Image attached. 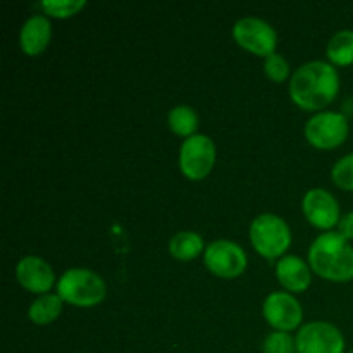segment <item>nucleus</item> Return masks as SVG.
Here are the masks:
<instances>
[{"instance_id": "obj_16", "label": "nucleus", "mask_w": 353, "mask_h": 353, "mask_svg": "<svg viewBox=\"0 0 353 353\" xmlns=\"http://www.w3.org/2000/svg\"><path fill=\"white\" fill-rule=\"evenodd\" d=\"M62 302L64 300L54 293L41 295L40 299L34 300L28 309V317L34 324H50L59 317L62 310Z\"/></svg>"}, {"instance_id": "obj_6", "label": "nucleus", "mask_w": 353, "mask_h": 353, "mask_svg": "<svg viewBox=\"0 0 353 353\" xmlns=\"http://www.w3.org/2000/svg\"><path fill=\"white\" fill-rule=\"evenodd\" d=\"M347 137L348 121L340 112H317L305 124V138L321 150L340 147Z\"/></svg>"}, {"instance_id": "obj_17", "label": "nucleus", "mask_w": 353, "mask_h": 353, "mask_svg": "<svg viewBox=\"0 0 353 353\" xmlns=\"http://www.w3.org/2000/svg\"><path fill=\"white\" fill-rule=\"evenodd\" d=\"M326 54L330 61L336 65L353 64V31H338L327 41Z\"/></svg>"}, {"instance_id": "obj_4", "label": "nucleus", "mask_w": 353, "mask_h": 353, "mask_svg": "<svg viewBox=\"0 0 353 353\" xmlns=\"http://www.w3.org/2000/svg\"><path fill=\"white\" fill-rule=\"evenodd\" d=\"M250 240L255 250L268 259L285 254L292 243V233L285 221L274 214L255 217L250 226Z\"/></svg>"}, {"instance_id": "obj_3", "label": "nucleus", "mask_w": 353, "mask_h": 353, "mask_svg": "<svg viewBox=\"0 0 353 353\" xmlns=\"http://www.w3.org/2000/svg\"><path fill=\"white\" fill-rule=\"evenodd\" d=\"M105 293L103 279L90 269H69L57 283V295L74 307L99 305Z\"/></svg>"}, {"instance_id": "obj_10", "label": "nucleus", "mask_w": 353, "mask_h": 353, "mask_svg": "<svg viewBox=\"0 0 353 353\" xmlns=\"http://www.w3.org/2000/svg\"><path fill=\"white\" fill-rule=\"evenodd\" d=\"M265 321L278 331H292L296 330L302 323L303 310L302 305L295 296L285 292H274L265 299L262 305Z\"/></svg>"}, {"instance_id": "obj_12", "label": "nucleus", "mask_w": 353, "mask_h": 353, "mask_svg": "<svg viewBox=\"0 0 353 353\" xmlns=\"http://www.w3.org/2000/svg\"><path fill=\"white\" fill-rule=\"evenodd\" d=\"M16 278L23 288L45 295L55 283V274L50 265L37 255H28L17 262Z\"/></svg>"}, {"instance_id": "obj_19", "label": "nucleus", "mask_w": 353, "mask_h": 353, "mask_svg": "<svg viewBox=\"0 0 353 353\" xmlns=\"http://www.w3.org/2000/svg\"><path fill=\"white\" fill-rule=\"evenodd\" d=\"M86 6L85 0H45L40 2L41 10L54 17H71Z\"/></svg>"}, {"instance_id": "obj_5", "label": "nucleus", "mask_w": 353, "mask_h": 353, "mask_svg": "<svg viewBox=\"0 0 353 353\" xmlns=\"http://www.w3.org/2000/svg\"><path fill=\"white\" fill-rule=\"evenodd\" d=\"M216 162V145L205 134H193L186 138L179 150V168L186 178L203 179Z\"/></svg>"}, {"instance_id": "obj_8", "label": "nucleus", "mask_w": 353, "mask_h": 353, "mask_svg": "<svg viewBox=\"0 0 353 353\" xmlns=\"http://www.w3.org/2000/svg\"><path fill=\"white\" fill-rule=\"evenodd\" d=\"M295 341L299 353H345L343 334L330 323L303 324Z\"/></svg>"}, {"instance_id": "obj_22", "label": "nucleus", "mask_w": 353, "mask_h": 353, "mask_svg": "<svg viewBox=\"0 0 353 353\" xmlns=\"http://www.w3.org/2000/svg\"><path fill=\"white\" fill-rule=\"evenodd\" d=\"M264 71L272 81L283 83L290 74V65L286 59L279 54H271L265 57L264 62Z\"/></svg>"}, {"instance_id": "obj_11", "label": "nucleus", "mask_w": 353, "mask_h": 353, "mask_svg": "<svg viewBox=\"0 0 353 353\" xmlns=\"http://www.w3.org/2000/svg\"><path fill=\"white\" fill-rule=\"evenodd\" d=\"M302 209L307 221L321 230H331L341 219L336 199L323 188L309 190L303 196Z\"/></svg>"}, {"instance_id": "obj_1", "label": "nucleus", "mask_w": 353, "mask_h": 353, "mask_svg": "<svg viewBox=\"0 0 353 353\" xmlns=\"http://www.w3.org/2000/svg\"><path fill=\"white\" fill-rule=\"evenodd\" d=\"M340 92L336 69L324 61H312L300 65L290 81L293 102L307 110H319L330 105Z\"/></svg>"}, {"instance_id": "obj_24", "label": "nucleus", "mask_w": 353, "mask_h": 353, "mask_svg": "<svg viewBox=\"0 0 353 353\" xmlns=\"http://www.w3.org/2000/svg\"><path fill=\"white\" fill-rule=\"evenodd\" d=\"M348 353H353V352H348Z\"/></svg>"}, {"instance_id": "obj_18", "label": "nucleus", "mask_w": 353, "mask_h": 353, "mask_svg": "<svg viewBox=\"0 0 353 353\" xmlns=\"http://www.w3.org/2000/svg\"><path fill=\"white\" fill-rule=\"evenodd\" d=\"M168 123L172 133H176L178 137L190 138L195 134L196 126H199V117L190 105H176L169 112Z\"/></svg>"}, {"instance_id": "obj_2", "label": "nucleus", "mask_w": 353, "mask_h": 353, "mask_svg": "<svg viewBox=\"0 0 353 353\" xmlns=\"http://www.w3.org/2000/svg\"><path fill=\"white\" fill-rule=\"evenodd\" d=\"M309 262L327 281L347 283L353 279V248L338 231H327L314 241Z\"/></svg>"}, {"instance_id": "obj_7", "label": "nucleus", "mask_w": 353, "mask_h": 353, "mask_svg": "<svg viewBox=\"0 0 353 353\" xmlns=\"http://www.w3.org/2000/svg\"><path fill=\"white\" fill-rule=\"evenodd\" d=\"M203 262L212 274L233 279L243 274L247 269V254L234 241L217 240L205 248Z\"/></svg>"}, {"instance_id": "obj_13", "label": "nucleus", "mask_w": 353, "mask_h": 353, "mask_svg": "<svg viewBox=\"0 0 353 353\" xmlns=\"http://www.w3.org/2000/svg\"><path fill=\"white\" fill-rule=\"evenodd\" d=\"M52 38V24L41 14L31 16L21 28V48L26 55H38L47 48Z\"/></svg>"}, {"instance_id": "obj_14", "label": "nucleus", "mask_w": 353, "mask_h": 353, "mask_svg": "<svg viewBox=\"0 0 353 353\" xmlns=\"http://www.w3.org/2000/svg\"><path fill=\"white\" fill-rule=\"evenodd\" d=\"M276 276L279 283L290 292H305L310 285V271L305 262L296 255L283 257L276 265Z\"/></svg>"}, {"instance_id": "obj_23", "label": "nucleus", "mask_w": 353, "mask_h": 353, "mask_svg": "<svg viewBox=\"0 0 353 353\" xmlns=\"http://www.w3.org/2000/svg\"><path fill=\"white\" fill-rule=\"evenodd\" d=\"M338 233L345 238V240H353V210L345 214L338 223Z\"/></svg>"}, {"instance_id": "obj_20", "label": "nucleus", "mask_w": 353, "mask_h": 353, "mask_svg": "<svg viewBox=\"0 0 353 353\" xmlns=\"http://www.w3.org/2000/svg\"><path fill=\"white\" fill-rule=\"evenodd\" d=\"M331 178L338 188L353 192V154L345 155L333 165Z\"/></svg>"}, {"instance_id": "obj_21", "label": "nucleus", "mask_w": 353, "mask_h": 353, "mask_svg": "<svg viewBox=\"0 0 353 353\" xmlns=\"http://www.w3.org/2000/svg\"><path fill=\"white\" fill-rule=\"evenodd\" d=\"M264 353H299L296 352V341L292 334L286 331H274L269 334L262 345Z\"/></svg>"}, {"instance_id": "obj_9", "label": "nucleus", "mask_w": 353, "mask_h": 353, "mask_svg": "<svg viewBox=\"0 0 353 353\" xmlns=\"http://www.w3.org/2000/svg\"><path fill=\"white\" fill-rule=\"evenodd\" d=\"M233 37L243 48L255 55L274 54L278 34L274 28L259 17H243L233 28Z\"/></svg>"}, {"instance_id": "obj_15", "label": "nucleus", "mask_w": 353, "mask_h": 353, "mask_svg": "<svg viewBox=\"0 0 353 353\" xmlns=\"http://www.w3.org/2000/svg\"><path fill=\"white\" fill-rule=\"evenodd\" d=\"M203 240L199 233L193 231H179L169 241V252L178 261H192L202 254Z\"/></svg>"}]
</instances>
